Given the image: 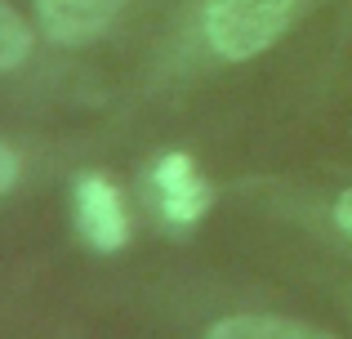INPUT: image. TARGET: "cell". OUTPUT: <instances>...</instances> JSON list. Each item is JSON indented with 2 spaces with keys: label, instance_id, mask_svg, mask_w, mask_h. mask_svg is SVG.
<instances>
[{
  "label": "cell",
  "instance_id": "obj_8",
  "mask_svg": "<svg viewBox=\"0 0 352 339\" xmlns=\"http://www.w3.org/2000/svg\"><path fill=\"white\" fill-rule=\"evenodd\" d=\"M335 223H339V232H344L348 241H352V188L335 201Z\"/></svg>",
  "mask_w": 352,
  "mask_h": 339
},
{
  "label": "cell",
  "instance_id": "obj_5",
  "mask_svg": "<svg viewBox=\"0 0 352 339\" xmlns=\"http://www.w3.org/2000/svg\"><path fill=\"white\" fill-rule=\"evenodd\" d=\"M206 339H339V335L294 322V317H276V313H232V317H219L206 331Z\"/></svg>",
  "mask_w": 352,
  "mask_h": 339
},
{
  "label": "cell",
  "instance_id": "obj_3",
  "mask_svg": "<svg viewBox=\"0 0 352 339\" xmlns=\"http://www.w3.org/2000/svg\"><path fill=\"white\" fill-rule=\"evenodd\" d=\"M152 192H156L161 215L170 219L174 228H192L197 219H206V210H210V183H206V174L197 170V161H192L188 152H165V157H156Z\"/></svg>",
  "mask_w": 352,
  "mask_h": 339
},
{
  "label": "cell",
  "instance_id": "obj_1",
  "mask_svg": "<svg viewBox=\"0 0 352 339\" xmlns=\"http://www.w3.org/2000/svg\"><path fill=\"white\" fill-rule=\"evenodd\" d=\"M290 14L294 0H206L201 32L223 63H245L276 45V36L290 27Z\"/></svg>",
  "mask_w": 352,
  "mask_h": 339
},
{
  "label": "cell",
  "instance_id": "obj_6",
  "mask_svg": "<svg viewBox=\"0 0 352 339\" xmlns=\"http://www.w3.org/2000/svg\"><path fill=\"white\" fill-rule=\"evenodd\" d=\"M27 54H32V27L23 23V14L14 5L0 0V72L23 67Z\"/></svg>",
  "mask_w": 352,
  "mask_h": 339
},
{
  "label": "cell",
  "instance_id": "obj_7",
  "mask_svg": "<svg viewBox=\"0 0 352 339\" xmlns=\"http://www.w3.org/2000/svg\"><path fill=\"white\" fill-rule=\"evenodd\" d=\"M18 183V152L9 143H0V197Z\"/></svg>",
  "mask_w": 352,
  "mask_h": 339
},
{
  "label": "cell",
  "instance_id": "obj_4",
  "mask_svg": "<svg viewBox=\"0 0 352 339\" xmlns=\"http://www.w3.org/2000/svg\"><path fill=\"white\" fill-rule=\"evenodd\" d=\"M125 0H36L41 32L54 45H89L120 18Z\"/></svg>",
  "mask_w": 352,
  "mask_h": 339
},
{
  "label": "cell",
  "instance_id": "obj_2",
  "mask_svg": "<svg viewBox=\"0 0 352 339\" xmlns=\"http://www.w3.org/2000/svg\"><path fill=\"white\" fill-rule=\"evenodd\" d=\"M72 223H76L80 241L98 254H116L129 245L125 197L103 170H85L72 183Z\"/></svg>",
  "mask_w": 352,
  "mask_h": 339
}]
</instances>
